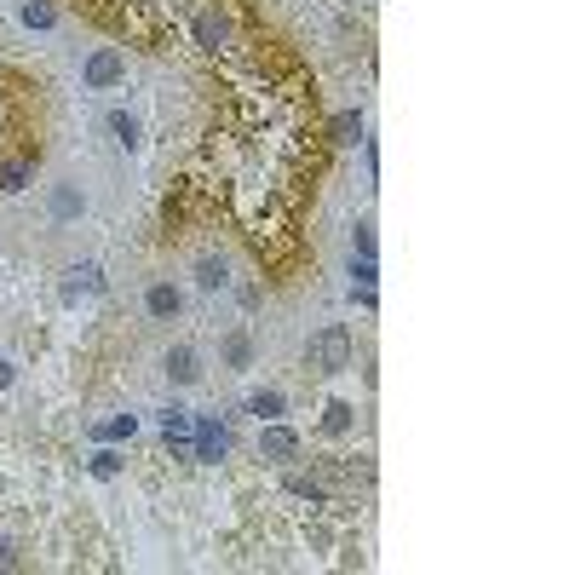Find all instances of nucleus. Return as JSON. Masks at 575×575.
Listing matches in <instances>:
<instances>
[{
    "label": "nucleus",
    "instance_id": "nucleus-1",
    "mask_svg": "<svg viewBox=\"0 0 575 575\" xmlns=\"http://www.w3.org/2000/svg\"><path fill=\"white\" fill-rule=\"evenodd\" d=\"M179 29L190 41V52L207 58V64H230L236 58V6L230 0H196L179 18Z\"/></svg>",
    "mask_w": 575,
    "mask_h": 575
},
{
    "label": "nucleus",
    "instance_id": "nucleus-2",
    "mask_svg": "<svg viewBox=\"0 0 575 575\" xmlns=\"http://www.w3.org/2000/svg\"><path fill=\"white\" fill-rule=\"evenodd\" d=\"M351 357H357V340H351L345 322H328V328H317L305 340V368H317V374H345Z\"/></svg>",
    "mask_w": 575,
    "mask_h": 575
},
{
    "label": "nucleus",
    "instance_id": "nucleus-3",
    "mask_svg": "<svg viewBox=\"0 0 575 575\" xmlns=\"http://www.w3.org/2000/svg\"><path fill=\"white\" fill-rule=\"evenodd\" d=\"M230 443H236V437H230L225 414H196V420H190V460H196V466H225Z\"/></svg>",
    "mask_w": 575,
    "mask_h": 575
},
{
    "label": "nucleus",
    "instance_id": "nucleus-4",
    "mask_svg": "<svg viewBox=\"0 0 575 575\" xmlns=\"http://www.w3.org/2000/svg\"><path fill=\"white\" fill-rule=\"evenodd\" d=\"M127 81V52L121 46H92L87 64H81V87L87 92H115Z\"/></svg>",
    "mask_w": 575,
    "mask_h": 575
},
{
    "label": "nucleus",
    "instance_id": "nucleus-5",
    "mask_svg": "<svg viewBox=\"0 0 575 575\" xmlns=\"http://www.w3.org/2000/svg\"><path fill=\"white\" fill-rule=\"evenodd\" d=\"M259 455L271 460V466H294V460L305 455V437H299L294 426H282V420H265V426H259Z\"/></svg>",
    "mask_w": 575,
    "mask_h": 575
},
{
    "label": "nucleus",
    "instance_id": "nucleus-6",
    "mask_svg": "<svg viewBox=\"0 0 575 575\" xmlns=\"http://www.w3.org/2000/svg\"><path fill=\"white\" fill-rule=\"evenodd\" d=\"M104 288H110V282H104V265H98V259H81V265H69L64 271V305H75V299H98Z\"/></svg>",
    "mask_w": 575,
    "mask_h": 575
},
{
    "label": "nucleus",
    "instance_id": "nucleus-7",
    "mask_svg": "<svg viewBox=\"0 0 575 575\" xmlns=\"http://www.w3.org/2000/svg\"><path fill=\"white\" fill-rule=\"evenodd\" d=\"M35 161L41 150H18V156H0V196H23L35 184Z\"/></svg>",
    "mask_w": 575,
    "mask_h": 575
},
{
    "label": "nucleus",
    "instance_id": "nucleus-8",
    "mask_svg": "<svg viewBox=\"0 0 575 575\" xmlns=\"http://www.w3.org/2000/svg\"><path fill=\"white\" fill-rule=\"evenodd\" d=\"M282 489H288L294 501H311V512H328V506H334L328 483L317 478V466H311V472H288V478H282Z\"/></svg>",
    "mask_w": 575,
    "mask_h": 575
},
{
    "label": "nucleus",
    "instance_id": "nucleus-9",
    "mask_svg": "<svg viewBox=\"0 0 575 575\" xmlns=\"http://www.w3.org/2000/svg\"><path fill=\"white\" fill-rule=\"evenodd\" d=\"M161 374H167V386H196L202 380V357H196V345H173L167 351V363H161Z\"/></svg>",
    "mask_w": 575,
    "mask_h": 575
},
{
    "label": "nucleus",
    "instance_id": "nucleus-10",
    "mask_svg": "<svg viewBox=\"0 0 575 575\" xmlns=\"http://www.w3.org/2000/svg\"><path fill=\"white\" fill-rule=\"evenodd\" d=\"M179 311H184V294L173 282H150V288H144V317L150 322H173Z\"/></svg>",
    "mask_w": 575,
    "mask_h": 575
},
{
    "label": "nucleus",
    "instance_id": "nucleus-11",
    "mask_svg": "<svg viewBox=\"0 0 575 575\" xmlns=\"http://www.w3.org/2000/svg\"><path fill=\"white\" fill-rule=\"evenodd\" d=\"M363 133H368V127H363V110H334V115H328V133H322V138H328L334 150H351V144H363Z\"/></svg>",
    "mask_w": 575,
    "mask_h": 575
},
{
    "label": "nucleus",
    "instance_id": "nucleus-12",
    "mask_svg": "<svg viewBox=\"0 0 575 575\" xmlns=\"http://www.w3.org/2000/svg\"><path fill=\"white\" fill-rule=\"evenodd\" d=\"M46 207H52V219H58V225H69V219H81V213H87V196H81V184H52Z\"/></svg>",
    "mask_w": 575,
    "mask_h": 575
},
{
    "label": "nucleus",
    "instance_id": "nucleus-13",
    "mask_svg": "<svg viewBox=\"0 0 575 575\" xmlns=\"http://www.w3.org/2000/svg\"><path fill=\"white\" fill-rule=\"evenodd\" d=\"M242 414H253L259 426H265V420H282V414H288V397H282L276 386H259V391H248V403H242Z\"/></svg>",
    "mask_w": 575,
    "mask_h": 575
},
{
    "label": "nucleus",
    "instance_id": "nucleus-14",
    "mask_svg": "<svg viewBox=\"0 0 575 575\" xmlns=\"http://www.w3.org/2000/svg\"><path fill=\"white\" fill-rule=\"evenodd\" d=\"M219 357H225V368H230V374L253 368V334H248V328H230L225 340H219Z\"/></svg>",
    "mask_w": 575,
    "mask_h": 575
},
{
    "label": "nucleus",
    "instance_id": "nucleus-15",
    "mask_svg": "<svg viewBox=\"0 0 575 575\" xmlns=\"http://www.w3.org/2000/svg\"><path fill=\"white\" fill-rule=\"evenodd\" d=\"M196 288H202V294L230 288V259L225 253H202V259H196Z\"/></svg>",
    "mask_w": 575,
    "mask_h": 575
},
{
    "label": "nucleus",
    "instance_id": "nucleus-16",
    "mask_svg": "<svg viewBox=\"0 0 575 575\" xmlns=\"http://www.w3.org/2000/svg\"><path fill=\"white\" fill-rule=\"evenodd\" d=\"M351 432H357V409H351L345 397L322 403V437H334V443H340V437H351Z\"/></svg>",
    "mask_w": 575,
    "mask_h": 575
},
{
    "label": "nucleus",
    "instance_id": "nucleus-17",
    "mask_svg": "<svg viewBox=\"0 0 575 575\" xmlns=\"http://www.w3.org/2000/svg\"><path fill=\"white\" fill-rule=\"evenodd\" d=\"M104 127L115 133V144H121L127 156H133L138 144H144V127H138V115H133V110H110V115H104Z\"/></svg>",
    "mask_w": 575,
    "mask_h": 575
},
{
    "label": "nucleus",
    "instance_id": "nucleus-18",
    "mask_svg": "<svg viewBox=\"0 0 575 575\" xmlns=\"http://www.w3.org/2000/svg\"><path fill=\"white\" fill-rule=\"evenodd\" d=\"M190 420H196V414L184 409V403H161V409H156L161 437H190Z\"/></svg>",
    "mask_w": 575,
    "mask_h": 575
},
{
    "label": "nucleus",
    "instance_id": "nucleus-19",
    "mask_svg": "<svg viewBox=\"0 0 575 575\" xmlns=\"http://www.w3.org/2000/svg\"><path fill=\"white\" fill-rule=\"evenodd\" d=\"M138 432V414H115V420H98V426H92V443H121V437H133Z\"/></svg>",
    "mask_w": 575,
    "mask_h": 575
},
{
    "label": "nucleus",
    "instance_id": "nucleus-20",
    "mask_svg": "<svg viewBox=\"0 0 575 575\" xmlns=\"http://www.w3.org/2000/svg\"><path fill=\"white\" fill-rule=\"evenodd\" d=\"M18 23L23 29H52V23H58V6H52V0H18Z\"/></svg>",
    "mask_w": 575,
    "mask_h": 575
},
{
    "label": "nucleus",
    "instance_id": "nucleus-21",
    "mask_svg": "<svg viewBox=\"0 0 575 575\" xmlns=\"http://www.w3.org/2000/svg\"><path fill=\"white\" fill-rule=\"evenodd\" d=\"M351 253H357V259H374V253H380V236H374V219H357V230H351Z\"/></svg>",
    "mask_w": 575,
    "mask_h": 575
},
{
    "label": "nucleus",
    "instance_id": "nucleus-22",
    "mask_svg": "<svg viewBox=\"0 0 575 575\" xmlns=\"http://www.w3.org/2000/svg\"><path fill=\"white\" fill-rule=\"evenodd\" d=\"M87 472H92V478H104V483H110V478H121V455H115V449H104V443H98V455L87 460Z\"/></svg>",
    "mask_w": 575,
    "mask_h": 575
},
{
    "label": "nucleus",
    "instance_id": "nucleus-23",
    "mask_svg": "<svg viewBox=\"0 0 575 575\" xmlns=\"http://www.w3.org/2000/svg\"><path fill=\"white\" fill-rule=\"evenodd\" d=\"M351 282H380V259H357L351 253Z\"/></svg>",
    "mask_w": 575,
    "mask_h": 575
},
{
    "label": "nucleus",
    "instance_id": "nucleus-24",
    "mask_svg": "<svg viewBox=\"0 0 575 575\" xmlns=\"http://www.w3.org/2000/svg\"><path fill=\"white\" fill-rule=\"evenodd\" d=\"M351 305L374 311V305H380V288H374V282H351Z\"/></svg>",
    "mask_w": 575,
    "mask_h": 575
},
{
    "label": "nucleus",
    "instance_id": "nucleus-25",
    "mask_svg": "<svg viewBox=\"0 0 575 575\" xmlns=\"http://www.w3.org/2000/svg\"><path fill=\"white\" fill-rule=\"evenodd\" d=\"M259 299H265V288H259V282H248V288H242V311H259Z\"/></svg>",
    "mask_w": 575,
    "mask_h": 575
},
{
    "label": "nucleus",
    "instance_id": "nucleus-26",
    "mask_svg": "<svg viewBox=\"0 0 575 575\" xmlns=\"http://www.w3.org/2000/svg\"><path fill=\"white\" fill-rule=\"evenodd\" d=\"M0 570H18V547H12L6 535H0Z\"/></svg>",
    "mask_w": 575,
    "mask_h": 575
},
{
    "label": "nucleus",
    "instance_id": "nucleus-27",
    "mask_svg": "<svg viewBox=\"0 0 575 575\" xmlns=\"http://www.w3.org/2000/svg\"><path fill=\"white\" fill-rule=\"evenodd\" d=\"M12 380H18V368H12L6 357H0V391H12Z\"/></svg>",
    "mask_w": 575,
    "mask_h": 575
}]
</instances>
